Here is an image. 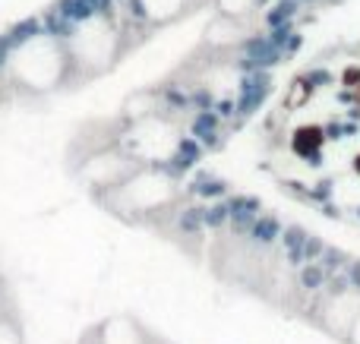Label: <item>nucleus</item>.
Here are the masks:
<instances>
[{
    "label": "nucleus",
    "instance_id": "obj_1",
    "mask_svg": "<svg viewBox=\"0 0 360 344\" xmlns=\"http://www.w3.org/2000/svg\"><path fill=\"white\" fill-rule=\"evenodd\" d=\"M281 164L313 206L360 240V79L326 117L291 133Z\"/></svg>",
    "mask_w": 360,
    "mask_h": 344
},
{
    "label": "nucleus",
    "instance_id": "obj_2",
    "mask_svg": "<svg viewBox=\"0 0 360 344\" xmlns=\"http://www.w3.org/2000/svg\"><path fill=\"white\" fill-rule=\"evenodd\" d=\"M6 70L16 86L29 92H51L70 73L67 44L57 41L54 35H29L10 51Z\"/></svg>",
    "mask_w": 360,
    "mask_h": 344
},
{
    "label": "nucleus",
    "instance_id": "obj_3",
    "mask_svg": "<svg viewBox=\"0 0 360 344\" xmlns=\"http://www.w3.org/2000/svg\"><path fill=\"white\" fill-rule=\"evenodd\" d=\"M177 196L180 187L171 171H165L162 164H139L120 187L108 193V202L124 215H155L174 206Z\"/></svg>",
    "mask_w": 360,
    "mask_h": 344
},
{
    "label": "nucleus",
    "instance_id": "obj_4",
    "mask_svg": "<svg viewBox=\"0 0 360 344\" xmlns=\"http://www.w3.org/2000/svg\"><path fill=\"white\" fill-rule=\"evenodd\" d=\"M67 54L70 67H76L82 76L105 73L120 54V32L105 13H92V16L79 19L67 35Z\"/></svg>",
    "mask_w": 360,
    "mask_h": 344
},
{
    "label": "nucleus",
    "instance_id": "obj_5",
    "mask_svg": "<svg viewBox=\"0 0 360 344\" xmlns=\"http://www.w3.org/2000/svg\"><path fill=\"white\" fill-rule=\"evenodd\" d=\"M124 149L136 158L139 164H165L177 155L180 149V130L162 114L133 120V126L124 136Z\"/></svg>",
    "mask_w": 360,
    "mask_h": 344
},
{
    "label": "nucleus",
    "instance_id": "obj_6",
    "mask_svg": "<svg viewBox=\"0 0 360 344\" xmlns=\"http://www.w3.org/2000/svg\"><path fill=\"white\" fill-rule=\"evenodd\" d=\"M136 168H139V161L127 149H101V152H95V155H89L86 161H82L79 177H82L86 187L108 190V193H111V190L120 187Z\"/></svg>",
    "mask_w": 360,
    "mask_h": 344
},
{
    "label": "nucleus",
    "instance_id": "obj_7",
    "mask_svg": "<svg viewBox=\"0 0 360 344\" xmlns=\"http://www.w3.org/2000/svg\"><path fill=\"white\" fill-rule=\"evenodd\" d=\"M240 41H243V19L218 13L209 22V29H205V44L209 48H234Z\"/></svg>",
    "mask_w": 360,
    "mask_h": 344
},
{
    "label": "nucleus",
    "instance_id": "obj_8",
    "mask_svg": "<svg viewBox=\"0 0 360 344\" xmlns=\"http://www.w3.org/2000/svg\"><path fill=\"white\" fill-rule=\"evenodd\" d=\"M186 4H190V0H136V10L143 13L149 22L162 25V22L177 19L180 13L186 10Z\"/></svg>",
    "mask_w": 360,
    "mask_h": 344
},
{
    "label": "nucleus",
    "instance_id": "obj_9",
    "mask_svg": "<svg viewBox=\"0 0 360 344\" xmlns=\"http://www.w3.org/2000/svg\"><path fill=\"white\" fill-rule=\"evenodd\" d=\"M101 344H143L130 319H111L101 332Z\"/></svg>",
    "mask_w": 360,
    "mask_h": 344
},
{
    "label": "nucleus",
    "instance_id": "obj_10",
    "mask_svg": "<svg viewBox=\"0 0 360 344\" xmlns=\"http://www.w3.org/2000/svg\"><path fill=\"white\" fill-rule=\"evenodd\" d=\"M127 114H130L133 120H139V117H149V114H158V98L155 95H146V92H139V95H133L130 101H127Z\"/></svg>",
    "mask_w": 360,
    "mask_h": 344
},
{
    "label": "nucleus",
    "instance_id": "obj_11",
    "mask_svg": "<svg viewBox=\"0 0 360 344\" xmlns=\"http://www.w3.org/2000/svg\"><path fill=\"white\" fill-rule=\"evenodd\" d=\"M218 13H224V16H234V19H247L250 10L256 6V0H215Z\"/></svg>",
    "mask_w": 360,
    "mask_h": 344
},
{
    "label": "nucleus",
    "instance_id": "obj_12",
    "mask_svg": "<svg viewBox=\"0 0 360 344\" xmlns=\"http://www.w3.org/2000/svg\"><path fill=\"white\" fill-rule=\"evenodd\" d=\"M0 344H19L16 329H13L10 322H4V319H0Z\"/></svg>",
    "mask_w": 360,
    "mask_h": 344
}]
</instances>
